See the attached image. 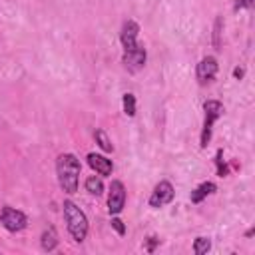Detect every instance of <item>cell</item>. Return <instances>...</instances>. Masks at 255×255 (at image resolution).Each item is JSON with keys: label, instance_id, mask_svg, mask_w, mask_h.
Listing matches in <instances>:
<instances>
[{"label": "cell", "instance_id": "1", "mask_svg": "<svg viewBox=\"0 0 255 255\" xmlns=\"http://www.w3.org/2000/svg\"><path fill=\"white\" fill-rule=\"evenodd\" d=\"M80 159L74 153H60L56 159V173H58V183L66 193H76L78 191V179H80Z\"/></svg>", "mask_w": 255, "mask_h": 255}, {"label": "cell", "instance_id": "3", "mask_svg": "<svg viewBox=\"0 0 255 255\" xmlns=\"http://www.w3.org/2000/svg\"><path fill=\"white\" fill-rule=\"evenodd\" d=\"M203 112H205V120H203V129H201V137H199V145L207 147L209 139H211V131H213V124L223 116V104L219 100H207L203 104Z\"/></svg>", "mask_w": 255, "mask_h": 255}, {"label": "cell", "instance_id": "5", "mask_svg": "<svg viewBox=\"0 0 255 255\" xmlns=\"http://www.w3.org/2000/svg\"><path fill=\"white\" fill-rule=\"evenodd\" d=\"M145 60H147V52H145L143 44H137L135 48L126 50L124 56H122V64H124V68H126L128 72H131V74L139 72V70L145 66Z\"/></svg>", "mask_w": 255, "mask_h": 255}, {"label": "cell", "instance_id": "7", "mask_svg": "<svg viewBox=\"0 0 255 255\" xmlns=\"http://www.w3.org/2000/svg\"><path fill=\"white\" fill-rule=\"evenodd\" d=\"M124 205H126V187L120 179H114L110 183V193H108V211L112 215H118L122 213Z\"/></svg>", "mask_w": 255, "mask_h": 255}, {"label": "cell", "instance_id": "18", "mask_svg": "<svg viewBox=\"0 0 255 255\" xmlns=\"http://www.w3.org/2000/svg\"><path fill=\"white\" fill-rule=\"evenodd\" d=\"M221 155H223V151H221V149H217V157H215V163H217V173L223 177V175H227V165L223 163Z\"/></svg>", "mask_w": 255, "mask_h": 255}, {"label": "cell", "instance_id": "4", "mask_svg": "<svg viewBox=\"0 0 255 255\" xmlns=\"http://www.w3.org/2000/svg\"><path fill=\"white\" fill-rule=\"evenodd\" d=\"M0 223H2V227L6 231L18 233V231H24L28 227V217L20 209H14L10 205H4L0 209Z\"/></svg>", "mask_w": 255, "mask_h": 255}, {"label": "cell", "instance_id": "21", "mask_svg": "<svg viewBox=\"0 0 255 255\" xmlns=\"http://www.w3.org/2000/svg\"><path fill=\"white\" fill-rule=\"evenodd\" d=\"M157 243H159V239H157V237H153V235H151V237H147V251L151 253V251L155 249V245H157Z\"/></svg>", "mask_w": 255, "mask_h": 255}, {"label": "cell", "instance_id": "17", "mask_svg": "<svg viewBox=\"0 0 255 255\" xmlns=\"http://www.w3.org/2000/svg\"><path fill=\"white\" fill-rule=\"evenodd\" d=\"M221 28H223V18L221 16H217L215 18V24H213V46L215 48H219L221 46Z\"/></svg>", "mask_w": 255, "mask_h": 255}, {"label": "cell", "instance_id": "14", "mask_svg": "<svg viewBox=\"0 0 255 255\" xmlns=\"http://www.w3.org/2000/svg\"><path fill=\"white\" fill-rule=\"evenodd\" d=\"M86 191L92 193V195H102V193H104V183H102V179L96 177V175H90V177L86 179Z\"/></svg>", "mask_w": 255, "mask_h": 255}, {"label": "cell", "instance_id": "6", "mask_svg": "<svg viewBox=\"0 0 255 255\" xmlns=\"http://www.w3.org/2000/svg\"><path fill=\"white\" fill-rule=\"evenodd\" d=\"M173 195H175L173 185H171L169 181H165V179H163V181H159V183L153 187V191H151V195H149L147 203H149V207L157 209V207L167 205V203L173 199Z\"/></svg>", "mask_w": 255, "mask_h": 255}, {"label": "cell", "instance_id": "19", "mask_svg": "<svg viewBox=\"0 0 255 255\" xmlns=\"http://www.w3.org/2000/svg\"><path fill=\"white\" fill-rule=\"evenodd\" d=\"M112 227L118 231V235H126V225H124V221L120 219V217H112Z\"/></svg>", "mask_w": 255, "mask_h": 255}, {"label": "cell", "instance_id": "20", "mask_svg": "<svg viewBox=\"0 0 255 255\" xmlns=\"http://www.w3.org/2000/svg\"><path fill=\"white\" fill-rule=\"evenodd\" d=\"M251 6H253V0H235L233 10H239V8H251Z\"/></svg>", "mask_w": 255, "mask_h": 255}, {"label": "cell", "instance_id": "22", "mask_svg": "<svg viewBox=\"0 0 255 255\" xmlns=\"http://www.w3.org/2000/svg\"><path fill=\"white\" fill-rule=\"evenodd\" d=\"M243 74H245V70H243V68H239V66L233 70V78H237V80H241V78H243Z\"/></svg>", "mask_w": 255, "mask_h": 255}, {"label": "cell", "instance_id": "16", "mask_svg": "<svg viewBox=\"0 0 255 255\" xmlns=\"http://www.w3.org/2000/svg\"><path fill=\"white\" fill-rule=\"evenodd\" d=\"M122 104H124V112H126V116H129V118H133L135 116V96L133 94H124V98H122Z\"/></svg>", "mask_w": 255, "mask_h": 255}, {"label": "cell", "instance_id": "11", "mask_svg": "<svg viewBox=\"0 0 255 255\" xmlns=\"http://www.w3.org/2000/svg\"><path fill=\"white\" fill-rule=\"evenodd\" d=\"M215 189H217V185L213 183V181H203V183H199L193 191H191V195H189V199H191V203H201L207 195H211V193H215Z\"/></svg>", "mask_w": 255, "mask_h": 255}, {"label": "cell", "instance_id": "8", "mask_svg": "<svg viewBox=\"0 0 255 255\" xmlns=\"http://www.w3.org/2000/svg\"><path fill=\"white\" fill-rule=\"evenodd\" d=\"M217 70H219V66H217V60H215V56H203V58L199 60L197 68H195V76H197V82H199L201 86H205V84H211V82L215 80V76H217Z\"/></svg>", "mask_w": 255, "mask_h": 255}, {"label": "cell", "instance_id": "2", "mask_svg": "<svg viewBox=\"0 0 255 255\" xmlns=\"http://www.w3.org/2000/svg\"><path fill=\"white\" fill-rule=\"evenodd\" d=\"M62 209H64V219H66V225H68V231H70L72 239L76 243H82L88 237V229H90L86 213L74 201H70V199L64 201Z\"/></svg>", "mask_w": 255, "mask_h": 255}, {"label": "cell", "instance_id": "13", "mask_svg": "<svg viewBox=\"0 0 255 255\" xmlns=\"http://www.w3.org/2000/svg\"><path fill=\"white\" fill-rule=\"evenodd\" d=\"M94 139H96V143H98L104 151H108V153L114 151V143H112V139L108 137V133H106L102 128H98V129L94 131Z\"/></svg>", "mask_w": 255, "mask_h": 255}, {"label": "cell", "instance_id": "9", "mask_svg": "<svg viewBox=\"0 0 255 255\" xmlns=\"http://www.w3.org/2000/svg\"><path fill=\"white\" fill-rule=\"evenodd\" d=\"M137 34H139V24L135 20H126L122 24V30H120V42L124 46V52L126 50H131L135 48L139 42H137Z\"/></svg>", "mask_w": 255, "mask_h": 255}, {"label": "cell", "instance_id": "12", "mask_svg": "<svg viewBox=\"0 0 255 255\" xmlns=\"http://www.w3.org/2000/svg\"><path fill=\"white\" fill-rule=\"evenodd\" d=\"M58 233H56V229L54 227H48V229H44L42 231V237H40V245H42V249L46 251V253H50V251H54L56 247H58Z\"/></svg>", "mask_w": 255, "mask_h": 255}, {"label": "cell", "instance_id": "15", "mask_svg": "<svg viewBox=\"0 0 255 255\" xmlns=\"http://www.w3.org/2000/svg\"><path fill=\"white\" fill-rule=\"evenodd\" d=\"M209 249H211L209 237H195V241H193V253L195 255H205Z\"/></svg>", "mask_w": 255, "mask_h": 255}, {"label": "cell", "instance_id": "10", "mask_svg": "<svg viewBox=\"0 0 255 255\" xmlns=\"http://www.w3.org/2000/svg\"><path fill=\"white\" fill-rule=\"evenodd\" d=\"M88 165L98 173V175H112L114 171V163L112 159H108L106 155L102 153H88Z\"/></svg>", "mask_w": 255, "mask_h": 255}]
</instances>
